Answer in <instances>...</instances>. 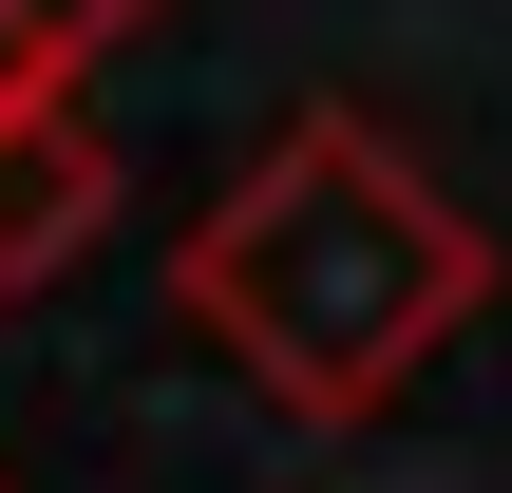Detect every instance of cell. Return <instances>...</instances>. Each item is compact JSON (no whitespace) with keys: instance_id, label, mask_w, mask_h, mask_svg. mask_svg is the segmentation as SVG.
Returning <instances> with one entry per match:
<instances>
[{"instance_id":"cell-1","label":"cell","mask_w":512,"mask_h":493,"mask_svg":"<svg viewBox=\"0 0 512 493\" xmlns=\"http://www.w3.org/2000/svg\"><path fill=\"white\" fill-rule=\"evenodd\" d=\"M171 304L285 399V418H323V437H361V418H399L418 399V361L494 304V228L380 133V114H285L228 190H209V228L171 247Z\"/></svg>"},{"instance_id":"cell-2","label":"cell","mask_w":512,"mask_h":493,"mask_svg":"<svg viewBox=\"0 0 512 493\" xmlns=\"http://www.w3.org/2000/svg\"><path fill=\"white\" fill-rule=\"evenodd\" d=\"M95 228H114V152H95V114H76V95H57V114H0V304L57 285Z\"/></svg>"},{"instance_id":"cell-3","label":"cell","mask_w":512,"mask_h":493,"mask_svg":"<svg viewBox=\"0 0 512 493\" xmlns=\"http://www.w3.org/2000/svg\"><path fill=\"white\" fill-rule=\"evenodd\" d=\"M133 19H152V0H0V114H57Z\"/></svg>"}]
</instances>
